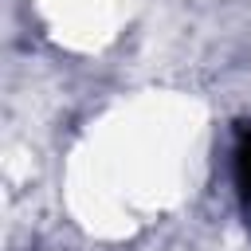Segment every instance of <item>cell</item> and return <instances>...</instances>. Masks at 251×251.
Returning <instances> with one entry per match:
<instances>
[{
  "label": "cell",
  "mask_w": 251,
  "mask_h": 251,
  "mask_svg": "<svg viewBox=\"0 0 251 251\" xmlns=\"http://www.w3.org/2000/svg\"><path fill=\"white\" fill-rule=\"evenodd\" d=\"M231 169H235V188H239L243 216H247V224H251V126H243V129H239V137H235Z\"/></svg>",
  "instance_id": "obj_1"
}]
</instances>
